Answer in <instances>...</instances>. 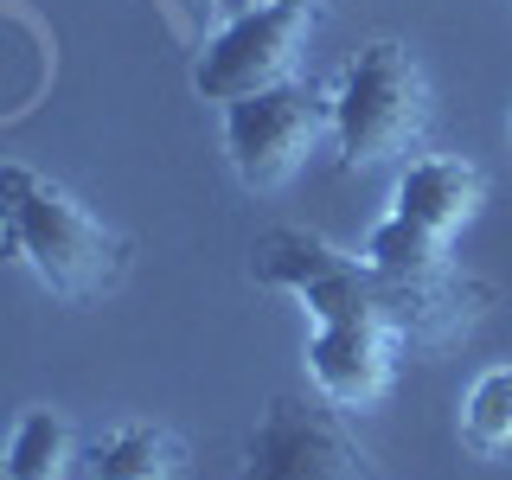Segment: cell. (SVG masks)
Instances as JSON below:
<instances>
[{"label": "cell", "mask_w": 512, "mask_h": 480, "mask_svg": "<svg viewBox=\"0 0 512 480\" xmlns=\"http://www.w3.org/2000/svg\"><path fill=\"white\" fill-rule=\"evenodd\" d=\"M250 282L295 295L308 320H372V327L397 333L404 352H448L493 308V288L461 263L429 269V276H397V269H378L365 250L352 256L301 224H276L256 237Z\"/></svg>", "instance_id": "6da1fadb"}, {"label": "cell", "mask_w": 512, "mask_h": 480, "mask_svg": "<svg viewBox=\"0 0 512 480\" xmlns=\"http://www.w3.org/2000/svg\"><path fill=\"white\" fill-rule=\"evenodd\" d=\"M0 256L26 269L52 301L84 308L122 288L135 244L109 218H96L64 180L26 160H0Z\"/></svg>", "instance_id": "7a4b0ae2"}, {"label": "cell", "mask_w": 512, "mask_h": 480, "mask_svg": "<svg viewBox=\"0 0 512 480\" xmlns=\"http://www.w3.org/2000/svg\"><path fill=\"white\" fill-rule=\"evenodd\" d=\"M423 128H429V84L416 71L410 45L397 39L359 45L327 96V135L333 154H340V173H372L391 167V160H410Z\"/></svg>", "instance_id": "3957f363"}, {"label": "cell", "mask_w": 512, "mask_h": 480, "mask_svg": "<svg viewBox=\"0 0 512 480\" xmlns=\"http://www.w3.org/2000/svg\"><path fill=\"white\" fill-rule=\"evenodd\" d=\"M314 32V0H250V7L224 13L205 32L199 58H192V90L199 103H237L250 90H269L295 77V58Z\"/></svg>", "instance_id": "277c9868"}, {"label": "cell", "mask_w": 512, "mask_h": 480, "mask_svg": "<svg viewBox=\"0 0 512 480\" xmlns=\"http://www.w3.org/2000/svg\"><path fill=\"white\" fill-rule=\"evenodd\" d=\"M218 135H224V160L250 192H282L308 167V154L327 135V96L301 77H282L269 90H250L237 103L218 109Z\"/></svg>", "instance_id": "5b68a950"}, {"label": "cell", "mask_w": 512, "mask_h": 480, "mask_svg": "<svg viewBox=\"0 0 512 480\" xmlns=\"http://www.w3.org/2000/svg\"><path fill=\"white\" fill-rule=\"evenodd\" d=\"M237 480H378L372 455L346 436L340 410L320 397H269V410L250 423Z\"/></svg>", "instance_id": "8992f818"}, {"label": "cell", "mask_w": 512, "mask_h": 480, "mask_svg": "<svg viewBox=\"0 0 512 480\" xmlns=\"http://www.w3.org/2000/svg\"><path fill=\"white\" fill-rule=\"evenodd\" d=\"M301 359H308L314 391L333 410H372L391 391L404 346H397V333L372 327V320H308Z\"/></svg>", "instance_id": "52a82bcc"}, {"label": "cell", "mask_w": 512, "mask_h": 480, "mask_svg": "<svg viewBox=\"0 0 512 480\" xmlns=\"http://www.w3.org/2000/svg\"><path fill=\"white\" fill-rule=\"evenodd\" d=\"M480 199H487V180H480L474 160H461V154H410V160H397L391 218L442 237V244L480 212Z\"/></svg>", "instance_id": "ba28073f"}, {"label": "cell", "mask_w": 512, "mask_h": 480, "mask_svg": "<svg viewBox=\"0 0 512 480\" xmlns=\"http://www.w3.org/2000/svg\"><path fill=\"white\" fill-rule=\"evenodd\" d=\"M84 480H186V442L154 416H122L84 442Z\"/></svg>", "instance_id": "9c48e42d"}, {"label": "cell", "mask_w": 512, "mask_h": 480, "mask_svg": "<svg viewBox=\"0 0 512 480\" xmlns=\"http://www.w3.org/2000/svg\"><path fill=\"white\" fill-rule=\"evenodd\" d=\"M77 461L84 442L58 404H26L0 436V480H71Z\"/></svg>", "instance_id": "30bf717a"}, {"label": "cell", "mask_w": 512, "mask_h": 480, "mask_svg": "<svg viewBox=\"0 0 512 480\" xmlns=\"http://www.w3.org/2000/svg\"><path fill=\"white\" fill-rule=\"evenodd\" d=\"M461 442L487 461L512 448V365H487L468 384V397H461Z\"/></svg>", "instance_id": "8fae6325"}, {"label": "cell", "mask_w": 512, "mask_h": 480, "mask_svg": "<svg viewBox=\"0 0 512 480\" xmlns=\"http://www.w3.org/2000/svg\"><path fill=\"white\" fill-rule=\"evenodd\" d=\"M365 256H372L378 269H397V276H429V269H448V263H455L442 237L416 231V224L391 218V212L372 224V237H365Z\"/></svg>", "instance_id": "7c38bea8"}, {"label": "cell", "mask_w": 512, "mask_h": 480, "mask_svg": "<svg viewBox=\"0 0 512 480\" xmlns=\"http://www.w3.org/2000/svg\"><path fill=\"white\" fill-rule=\"evenodd\" d=\"M506 135H512V103H506Z\"/></svg>", "instance_id": "4fadbf2b"}, {"label": "cell", "mask_w": 512, "mask_h": 480, "mask_svg": "<svg viewBox=\"0 0 512 480\" xmlns=\"http://www.w3.org/2000/svg\"><path fill=\"white\" fill-rule=\"evenodd\" d=\"M205 7H224V0H205Z\"/></svg>", "instance_id": "5bb4252c"}]
</instances>
